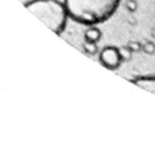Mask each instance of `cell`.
Returning <instances> with one entry per match:
<instances>
[{
  "instance_id": "1",
  "label": "cell",
  "mask_w": 155,
  "mask_h": 152,
  "mask_svg": "<svg viewBox=\"0 0 155 152\" xmlns=\"http://www.w3.org/2000/svg\"><path fill=\"white\" fill-rule=\"evenodd\" d=\"M69 17L86 25L104 22L114 15L120 0H64Z\"/></svg>"
},
{
  "instance_id": "2",
  "label": "cell",
  "mask_w": 155,
  "mask_h": 152,
  "mask_svg": "<svg viewBox=\"0 0 155 152\" xmlns=\"http://www.w3.org/2000/svg\"><path fill=\"white\" fill-rule=\"evenodd\" d=\"M25 6L54 33L60 35L63 32L69 17L64 2L58 0H30Z\"/></svg>"
},
{
  "instance_id": "3",
  "label": "cell",
  "mask_w": 155,
  "mask_h": 152,
  "mask_svg": "<svg viewBox=\"0 0 155 152\" xmlns=\"http://www.w3.org/2000/svg\"><path fill=\"white\" fill-rule=\"evenodd\" d=\"M99 60L102 66L107 69L115 70L120 66L123 58H121L119 49L116 47H106L101 50L99 54Z\"/></svg>"
},
{
  "instance_id": "4",
  "label": "cell",
  "mask_w": 155,
  "mask_h": 152,
  "mask_svg": "<svg viewBox=\"0 0 155 152\" xmlns=\"http://www.w3.org/2000/svg\"><path fill=\"white\" fill-rule=\"evenodd\" d=\"M131 81L136 86L155 94V75L138 76V77H135L134 79H132Z\"/></svg>"
},
{
  "instance_id": "5",
  "label": "cell",
  "mask_w": 155,
  "mask_h": 152,
  "mask_svg": "<svg viewBox=\"0 0 155 152\" xmlns=\"http://www.w3.org/2000/svg\"><path fill=\"white\" fill-rule=\"evenodd\" d=\"M101 31L95 25H90L84 32V39L86 41H91V42H98L101 38Z\"/></svg>"
},
{
  "instance_id": "6",
  "label": "cell",
  "mask_w": 155,
  "mask_h": 152,
  "mask_svg": "<svg viewBox=\"0 0 155 152\" xmlns=\"http://www.w3.org/2000/svg\"><path fill=\"white\" fill-rule=\"evenodd\" d=\"M84 50L86 53L90 54V55H94V54L97 53L98 47L97 42H91V41H86L84 43Z\"/></svg>"
},
{
  "instance_id": "7",
  "label": "cell",
  "mask_w": 155,
  "mask_h": 152,
  "mask_svg": "<svg viewBox=\"0 0 155 152\" xmlns=\"http://www.w3.org/2000/svg\"><path fill=\"white\" fill-rule=\"evenodd\" d=\"M119 52H120V55H121V58H123V61H128L132 58V54L133 52L129 49V47H123L119 49Z\"/></svg>"
},
{
  "instance_id": "8",
  "label": "cell",
  "mask_w": 155,
  "mask_h": 152,
  "mask_svg": "<svg viewBox=\"0 0 155 152\" xmlns=\"http://www.w3.org/2000/svg\"><path fill=\"white\" fill-rule=\"evenodd\" d=\"M143 52H146L148 54H153L155 52V45L153 42H151V41H148V42H146L143 45Z\"/></svg>"
},
{
  "instance_id": "9",
  "label": "cell",
  "mask_w": 155,
  "mask_h": 152,
  "mask_svg": "<svg viewBox=\"0 0 155 152\" xmlns=\"http://www.w3.org/2000/svg\"><path fill=\"white\" fill-rule=\"evenodd\" d=\"M128 47L133 53H134V52H139L140 50H143V45L139 42H136V41H131V42H129Z\"/></svg>"
},
{
  "instance_id": "10",
  "label": "cell",
  "mask_w": 155,
  "mask_h": 152,
  "mask_svg": "<svg viewBox=\"0 0 155 152\" xmlns=\"http://www.w3.org/2000/svg\"><path fill=\"white\" fill-rule=\"evenodd\" d=\"M126 5H127V8H128L129 11H131V12H134L137 8V3L135 0H128Z\"/></svg>"
}]
</instances>
